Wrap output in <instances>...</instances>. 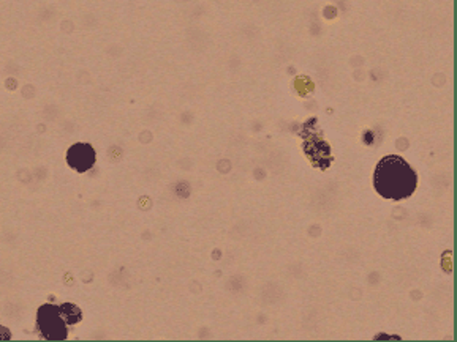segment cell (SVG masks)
Returning <instances> with one entry per match:
<instances>
[{"instance_id":"cell-1","label":"cell","mask_w":457,"mask_h":342,"mask_svg":"<svg viewBox=\"0 0 457 342\" xmlns=\"http://www.w3.org/2000/svg\"><path fill=\"white\" fill-rule=\"evenodd\" d=\"M375 189L385 199L400 200L415 193L418 177L409 163L397 155H390L378 163L373 175Z\"/></svg>"},{"instance_id":"cell-2","label":"cell","mask_w":457,"mask_h":342,"mask_svg":"<svg viewBox=\"0 0 457 342\" xmlns=\"http://www.w3.org/2000/svg\"><path fill=\"white\" fill-rule=\"evenodd\" d=\"M64 322L65 320L62 317L60 309L55 306H43L39 311V315H37V325L49 339L65 338L67 328Z\"/></svg>"},{"instance_id":"cell-3","label":"cell","mask_w":457,"mask_h":342,"mask_svg":"<svg viewBox=\"0 0 457 342\" xmlns=\"http://www.w3.org/2000/svg\"><path fill=\"white\" fill-rule=\"evenodd\" d=\"M67 160L73 169L79 170V172H86L95 163V151H93L91 145L78 144L68 150Z\"/></svg>"},{"instance_id":"cell-4","label":"cell","mask_w":457,"mask_h":342,"mask_svg":"<svg viewBox=\"0 0 457 342\" xmlns=\"http://www.w3.org/2000/svg\"><path fill=\"white\" fill-rule=\"evenodd\" d=\"M59 309H60L62 317H64V320L68 322V324H74V322H78L81 319V313L78 308H74L72 305H65Z\"/></svg>"}]
</instances>
